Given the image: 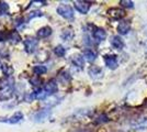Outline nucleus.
<instances>
[{"label":"nucleus","instance_id":"nucleus-13","mask_svg":"<svg viewBox=\"0 0 147 132\" xmlns=\"http://www.w3.org/2000/svg\"><path fill=\"white\" fill-rule=\"evenodd\" d=\"M131 30V24H129V21H125V20H121L120 23L117 24V32L122 35L127 34Z\"/></svg>","mask_w":147,"mask_h":132},{"label":"nucleus","instance_id":"nucleus-8","mask_svg":"<svg viewBox=\"0 0 147 132\" xmlns=\"http://www.w3.org/2000/svg\"><path fill=\"white\" fill-rule=\"evenodd\" d=\"M92 114V109L90 108H85V109H79L77 111H75L71 116V118L74 120H80L84 119V118H87V117H90Z\"/></svg>","mask_w":147,"mask_h":132},{"label":"nucleus","instance_id":"nucleus-16","mask_svg":"<svg viewBox=\"0 0 147 132\" xmlns=\"http://www.w3.org/2000/svg\"><path fill=\"white\" fill-rule=\"evenodd\" d=\"M111 45L115 50H122L123 47H124V42H123V40L119 35H114L111 39Z\"/></svg>","mask_w":147,"mask_h":132},{"label":"nucleus","instance_id":"nucleus-1","mask_svg":"<svg viewBox=\"0 0 147 132\" xmlns=\"http://www.w3.org/2000/svg\"><path fill=\"white\" fill-rule=\"evenodd\" d=\"M13 95H14V79L12 77H8L5 84L0 87V100H9L12 98Z\"/></svg>","mask_w":147,"mask_h":132},{"label":"nucleus","instance_id":"nucleus-23","mask_svg":"<svg viewBox=\"0 0 147 132\" xmlns=\"http://www.w3.org/2000/svg\"><path fill=\"white\" fill-rule=\"evenodd\" d=\"M66 52H67V51H66V47H65V46H63V45H57V46L54 47V53H55L58 57L65 56Z\"/></svg>","mask_w":147,"mask_h":132},{"label":"nucleus","instance_id":"nucleus-21","mask_svg":"<svg viewBox=\"0 0 147 132\" xmlns=\"http://www.w3.org/2000/svg\"><path fill=\"white\" fill-rule=\"evenodd\" d=\"M7 40H9L12 44H16L21 41V37L18 33V31H11L8 33V39Z\"/></svg>","mask_w":147,"mask_h":132},{"label":"nucleus","instance_id":"nucleus-4","mask_svg":"<svg viewBox=\"0 0 147 132\" xmlns=\"http://www.w3.org/2000/svg\"><path fill=\"white\" fill-rule=\"evenodd\" d=\"M24 44V49L25 52L29 53V54H33L35 51L37 50V46H38V40L33 37H28L23 41Z\"/></svg>","mask_w":147,"mask_h":132},{"label":"nucleus","instance_id":"nucleus-12","mask_svg":"<svg viewBox=\"0 0 147 132\" xmlns=\"http://www.w3.org/2000/svg\"><path fill=\"white\" fill-rule=\"evenodd\" d=\"M104 63L110 69H117L119 66L117 58L115 55H107L104 56Z\"/></svg>","mask_w":147,"mask_h":132},{"label":"nucleus","instance_id":"nucleus-5","mask_svg":"<svg viewBox=\"0 0 147 132\" xmlns=\"http://www.w3.org/2000/svg\"><path fill=\"white\" fill-rule=\"evenodd\" d=\"M129 126L134 130H145V129H147V116L138 117L136 119H133L131 121Z\"/></svg>","mask_w":147,"mask_h":132},{"label":"nucleus","instance_id":"nucleus-27","mask_svg":"<svg viewBox=\"0 0 147 132\" xmlns=\"http://www.w3.org/2000/svg\"><path fill=\"white\" fill-rule=\"evenodd\" d=\"M34 99H36L35 91H33V93H26L24 95V98H23V100L25 102H32V101H34Z\"/></svg>","mask_w":147,"mask_h":132},{"label":"nucleus","instance_id":"nucleus-28","mask_svg":"<svg viewBox=\"0 0 147 132\" xmlns=\"http://www.w3.org/2000/svg\"><path fill=\"white\" fill-rule=\"evenodd\" d=\"M9 10V6L6 1H0V14H3V13L8 12Z\"/></svg>","mask_w":147,"mask_h":132},{"label":"nucleus","instance_id":"nucleus-7","mask_svg":"<svg viewBox=\"0 0 147 132\" xmlns=\"http://www.w3.org/2000/svg\"><path fill=\"white\" fill-rule=\"evenodd\" d=\"M43 89L45 90V93L47 94L49 97L55 95L57 93V90H58V85H57L56 79H51V81H49V82L45 84Z\"/></svg>","mask_w":147,"mask_h":132},{"label":"nucleus","instance_id":"nucleus-25","mask_svg":"<svg viewBox=\"0 0 147 132\" xmlns=\"http://www.w3.org/2000/svg\"><path fill=\"white\" fill-rule=\"evenodd\" d=\"M59 79L63 83H67L71 79V76H70V74L68 73L67 70H64V72H61V74H59Z\"/></svg>","mask_w":147,"mask_h":132},{"label":"nucleus","instance_id":"nucleus-18","mask_svg":"<svg viewBox=\"0 0 147 132\" xmlns=\"http://www.w3.org/2000/svg\"><path fill=\"white\" fill-rule=\"evenodd\" d=\"M51 34H52V28L51 26H43V28L38 29L36 33L38 39H46L49 38Z\"/></svg>","mask_w":147,"mask_h":132},{"label":"nucleus","instance_id":"nucleus-26","mask_svg":"<svg viewBox=\"0 0 147 132\" xmlns=\"http://www.w3.org/2000/svg\"><path fill=\"white\" fill-rule=\"evenodd\" d=\"M42 16H43V13L41 12V11L34 10V11H31V12L28 14V17H26L25 21H29V20H32L33 18H37V17H42Z\"/></svg>","mask_w":147,"mask_h":132},{"label":"nucleus","instance_id":"nucleus-32","mask_svg":"<svg viewBox=\"0 0 147 132\" xmlns=\"http://www.w3.org/2000/svg\"><path fill=\"white\" fill-rule=\"evenodd\" d=\"M2 74H5V65H2L1 62H0V76Z\"/></svg>","mask_w":147,"mask_h":132},{"label":"nucleus","instance_id":"nucleus-11","mask_svg":"<svg viewBox=\"0 0 147 132\" xmlns=\"http://www.w3.org/2000/svg\"><path fill=\"white\" fill-rule=\"evenodd\" d=\"M92 38L96 40V42H102L107 38V32L101 28H96L92 31Z\"/></svg>","mask_w":147,"mask_h":132},{"label":"nucleus","instance_id":"nucleus-3","mask_svg":"<svg viewBox=\"0 0 147 132\" xmlns=\"http://www.w3.org/2000/svg\"><path fill=\"white\" fill-rule=\"evenodd\" d=\"M51 114H52V110L49 108H43V109H41V110H38L34 113L32 119L34 122H40L41 123V122H44L47 119H49Z\"/></svg>","mask_w":147,"mask_h":132},{"label":"nucleus","instance_id":"nucleus-33","mask_svg":"<svg viewBox=\"0 0 147 132\" xmlns=\"http://www.w3.org/2000/svg\"><path fill=\"white\" fill-rule=\"evenodd\" d=\"M78 132H90L89 130H81V131H78Z\"/></svg>","mask_w":147,"mask_h":132},{"label":"nucleus","instance_id":"nucleus-14","mask_svg":"<svg viewBox=\"0 0 147 132\" xmlns=\"http://www.w3.org/2000/svg\"><path fill=\"white\" fill-rule=\"evenodd\" d=\"M88 72H89L90 77L93 78V79H98V78L102 77V75H103V70H102V68L99 67V66H96V65L91 66Z\"/></svg>","mask_w":147,"mask_h":132},{"label":"nucleus","instance_id":"nucleus-30","mask_svg":"<svg viewBox=\"0 0 147 132\" xmlns=\"http://www.w3.org/2000/svg\"><path fill=\"white\" fill-rule=\"evenodd\" d=\"M120 3H121V6H122V7H124V8H127V9H132V8L134 7V3H133V1L121 0V1H120Z\"/></svg>","mask_w":147,"mask_h":132},{"label":"nucleus","instance_id":"nucleus-22","mask_svg":"<svg viewBox=\"0 0 147 132\" xmlns=\"http://www.w3.org/2000/svg\"><path fill=\"white\" fill-rule=\"evenodd\" d=\"M46 72H47V67H46L45 65H42V64L35 65V66L33 67V73H34L36 76L43 75V74H45Z\"/></svg>","mask_w":147,"mask_h":132},{"label":"nucleus","instance_id":"nucleus-29","mask_svg":"<svg viewBox=\"0 0 147 132\" xmlns=\"http://www.w3.org/2000/svg\"><path fill=\"white\" fill-rule=\"evenodd\" d=\"M108 121H109V118L107 117V114L103 113V114H100L98 118L96 119L94 122H96L97 125H99V123H104V122H108Z\"/></svg>","mask_w":147,"mask_h":132},{"label":"nucleus","instance_id":"nucleus-24","mask_svg":"<svg viewBox=\"0 0 147 132\" xmlns=\"http://www.w3.org/2000/svg\"><path fill=\"white\" fill-rule=\"evenodd\" d=\"M35 95H36V99H40V100H44V99H46V98L49 97L43 88H40L38 90H36V91H35Z\"/></svg>","mask_w":147,"mask_h":132},{"label":"nucleus","instance_id":"nucleus-19","mask_svg":"<svg viewBox=\"0 0 147 132\" xmlns=\"http://www.w3.org/2000/svg\"><path fill=\"white\" fill-rule=\"evenodd\" d=\"M82 56H84V58L87 60L88 62L92 63V62L97 58V53L93 50H91V49H86V50L82 52Z\"/></svg>","mask_w":147,"mask_h":132},{"label":"nucleus","instance_id":"nucleus-20","mask_svg":"<svg viewBox=\"0 0 147 132\" xmlns=\"http://www.w3.org/2000/svg\"><path fill=\"white\" fill-rule=\"evenodd\" d=\"M61 97H58V96H55V95H53V96H49L46 98V105L49 106V107H52V106H56V105H58L59 102L61 101Z\"/></svg>","mask_w":147,"mask_h":132},{"label":"nucleus","instance_id":"nucleus-2","mask_svg":"<svg viewBox=\"0 0 147 132\" xmlns=\"http://www.w3.org/2000/svg\"><path fill=\"white\" fill-rule=\"evenodd\" d=\"M56 12L58 13L61 17H63L64 19H67V20L74 19V10H73V8L69 6V5H64V3H61L59 6L57 7Z\"/></svg>","mask_w":147,"mask_h":132},{"label":"nucleus","instance_id":"nucleus-6","mask_svg":"<svg viewBox=\"0 0 147 132\" xmlns=\"http://www.w3.org/2000/svg\"><path fill=\"white\" fill-rule=\"evenodd\" d=\"M22 120H23V113L17 111L13 116L9 118H0V122H6L9 125H17V123H20Z\"/></svg>","mask_w":147,"mask_h":132},{"label":"nucleus","instance_id":"nucleus-9","mask_svg":"<svg viewBox=\"0 0 147 132\" xmlns=\"http://www.w3.org/2000/svg\"><path fill=\"white\" fill-rule=\"evenodd\" d=\"M74 6L77 11H79L82 14H86L90 10V2L88 1H74Z\"/></svg>","mask_w":147,"mask_h":132},{"label":"nucleus","instance_id":"nucleus-10","mask_svg":"<svg viewBox=\"0 0 147 132\" xmlns=\"http://www.w3.org/2000/svg\"><path fill=\"white\" fill-rule=\"evenodd\" d=\"M108 14L113 20H120L125 16V12L120 8H111L108 10Z\"/></svg>","mask_w":147,"mask_h":132},{"label":"nucleus","instance_id":"nucleus-17","mask_svg":"<svg viewBox=\"0 0 147 132\" xmlns=\"http://www.w3.org/2000/svg\"><path fill=\"white\" fill-rule=\"evenodd\" d=\"M75 37V32L71 28H66L64 29V31L61 32V39L63 41H71Z\"/></svg>","mask_w":147,"mask_h":132},{"label":"nucleus","instance_id":"nucleus-31","mask_svg":"<svg viewBox=\"0 0 147 132\" xmlns=\"http://www.w3.org/2000/svg\"><path fill=\"white\" fill-rule=\"evenodd\" d=\"M30 83L33 85V86H40V83H41V79L38 78V76L34 75L30 78Z\"/></svg>","mask_w":147,"mask_h":132},{"label":"nucleus","instance_id":"nucleus-15","mask_svg":"<svg viewBox=\"0 0 147 132\" xmlns=\"http://www.w3.org/2000/svg\"><path fill=\"white\" fill-rule=\"evenodd\" d=\"M71 64L77 68H82L85 65V58L82 57V55H79V54L74 55L71 56Z\"/></svg>","mask_w":147,"mask_h":132}]
</instances>
